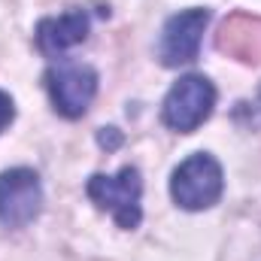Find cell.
I'll list each match as a JSON object with an SVG mask.
<instances>
[{
	"label": "cell",
	"instance_id": "obj_1",
	"mask_svg": "<svg viewBox=\"0 0 261 261\" xmlns=\"http://www.w3.org/2000/svg\"><path fill=\"white\" fill-rule=\"evenodd\" d=\"M88 197L107 210L119 228H137L140 219H143V210H140V197H143V182H140V170L137 167H122L116 176H107V173H94L88 179Z\"/></svg>",
	"mask_w": 261,
	"mask_h": 261
},
{
	"label": "cell",
	"instance_id": "obj_2",
	"mask_svg": "<svg viewBox=\"0 0 261 261\" xmlns=\"http://www.w3.org/2000/svg\"><path fill=\"white\" fill-rule=\"evenodd\" d=\"M225 189V176L222 167L213 155L197 152L192 158H186L170 179V195L182 210H206L213 206Z\"/></svg>",
	"mask_w": 261,
	"mask_h": 261
},
{
	"label": "cell",
	"instance_id": "obj_3",
	"mask_svg": "<svg viewBox=\"0 0 261 261\" xmlns=\"http://www.w3.org/2000/svg\"><path fill=\"white\" fill-rule=\"evenodd\" d=\"M216 107V88L206 76H182L164 97L161 119L179 134H192L200 128Z\"/></svg>",
	"mask_w": 261,
	"mask_h": 261
},
{
	"label": "cell",
	"instance_id": "obj_4",
	"mask_svg": "<svg viewBox=\"0 0 261 261\" xmlns=\"http://www.w3.org/2000/svg\"><path fill=\"white\" fill-rule=\"evenodd\" d=\"M46 88H49V97H52V103L61 116L79 119L97 94V73L88 64L61 61V64L49 67Z\"/></svg>",
	"mask_w": 261,
	"mask_h": 261
},
{
	"label": "cell",
	"instance_id": "obj_5",
	"mask_svg": "<svg viewBox=\"0 0 261 261\" xmlns=\"http://www.w3.org/2000/svg\"><path fill=\"white\" fill-rule=\"evenodd\" d=\"M43 189L40 176L28 167L0 173V222L6 228H24L40 216Z\"/></svg>",
	"mask_w": 261,
	"mask_h": 261
},
{
	"label": "cell",
	"instance_id": "obj_6",
	"mask_svg": "<svg viewBox=\"0 0 261 261\" xmlns=\"http://www.w3.org/2000/svg\"><path fill=\"white\" fill-rule=\"evenodd\" d=\"M210 12L206 9H186L167 18L164 31H161V43H158V58L164 67H179L197 58L203 31H206Z\"/></svg>",
	"mask_w": 261,
	"mask_h": 261
},
{
	"label": "cell",
	"instance_id": "obj_7",
	"mask_svg": "<svg viewBox=\"0 0 261 261\" xmlns=\"http://www.w3.org/2000/svg\"><path fill=\"white\" fill-rule=\"evenodd\" d=\"M88 28H91V18L85 9H73L58 18H43L37 24V46L46 55H61L88 37Z\"/></svg>",
	"mask_w": 261,
	"mask_h": 261
},
{
	"label": "cell",
	"instance_id": "obj_8",
	"mask_svg": "<svg viewBox=\"0 0 261 261\" xmlns=\"http://www.w3.org/2000/svg\"><path fill=\"white\" fill-rule=\"evenodd\" d=\"M219 49L237 55L240 61H261V18L252 15H234L222 24L219 34Z\"/></svg>",
	"mask_w": 261,
	"mask_h": 261
},
{
	"label": "cell",
	"instance_id": "obj_9",
	"mask_svg": "<svg viewBox=\"0 0 261 261\" xmlns=\"http://www.w3.org/2000/svg\"><path fill=\"white\" fill-rule=\"evenodd\" d=\"M12 116H15V107H12V97L6 94V91H0V130L6 128L9 122H12Z\"/></svg>",
	"mask_w": 261,
	"mask_h": 261
}]
</instances>
